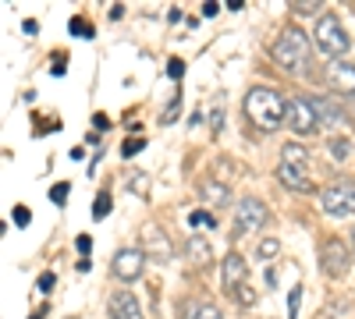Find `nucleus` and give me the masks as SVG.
<instances>
[{
    "label": "nucleus",
    "instance_id": "obj_1",
    "mask_svg": "<svg viewBox=\"0 0 355 319\" xmlns=\"http://www.w3.org/2000/svg\"><path fill=\"white\" fill-rule=\"evenodd\" d=\"M245 118L263 131H277L281 125H288V100H281L266 85H256L245 93Z\"/></svg>",
    "mask_w": 355,
    "mask_h": 319
},
{
    "label": "nucleus",
    "instance_id": "obj_2",
    "mask_svg": "<svg viewBox=\"0 0 355 319\" xmlns=\"http://www.w3.org/2000/svg\"><path fill=\"white\" fill-rule=\"evenodd\" d=\"M270 57H274V64L284 68V71H306L309 68V36L302 33L299 25L284 28L281 39L270 50Z\"/></svg>",
    "mask_w": 355,
    "mask_h": 319
},
{
    "label": "nucleus",
    "instance_id": "obj_3",
    "mask_svg": "<svg viewBox=\"0 0 355 319\" xmlns=\"http://www.w3.org/2000/svg\"><path fill=\"white\" fill-rule=\"evenodd\" d=\"M313 39H316L320 53H327V57H341V53L352 46V39H348V33H345V25H341L334 15H320V18H316Z\"/></svg>",
    "mask_w": 355,
    "mask_h": 319
},
{
    "label": "nucleus",
    "instance_id": "obj_4",
    "mask_svg": "<svg viewBox=\"0 0 355 319\" xmlns=\"http://www.w3.org/2000/svg\"><path fill=\"white\" fill-rule=\"evenodd\" d=\"M320 206L331 217H352L355 213V181H334L331 188H323Z\"/></svg>",
    "mask_w": 355,
    "mask_h": 319
},
{
    "label": "nucleus",
    "instance_id": "obj_5",
    "mask_svg": "<svg viewBox=\"0 0 355 319\" xmlns=\"http://www.w3.org/2000/svg\"><path fill=\"white\" fill-rule=\"evenodd\" d=\"M266 220H270V213H266V206L259 199H242L234 206V235H252Z\"/></svg>",
    "mask_w": 355,
    "mask_h": 319
},
{
    "label": "nucleus",
    "instance_id": "obj_6",
    "mask_svg": "<svg viewBox=\"0 0 355 319\" xmlns=\"http://www.w3.org/2000/svg\"><path fill=\"white\" fill-rule=\"evenodd\" d=\"M139 238H142L146 259H153V263H171V259H174V245H171V238L164 235L157 224H146V227L139 230Z\"/></svg>",
    "mask_w": 355,
    "mask_h": 319
},
{
    "label": "nucleus",
    "instance_id": "obj_7",
    "mask_svg": "<svg viewBox=\"0 0 355 319\" xmlns=\"http://www.w3.org/2000/svg\"><path fill=\"white\" fill-rule=\"evenodd\" d=\"M348 266H352V252H348V245H345V241L331 238L327 245L320 248V270L327 273V277H345V273H348Z\"/></svg>",
    "mask_w": 355,
    "mask_h": 319
},
{
    "label": "nucleus",
    "instance_id": "obj_8",
    "mask_svg": "<svg viewBox=\"0 0 355 319\" xmlns=\"http://www.w3.org/2000/svg\"><path fill=\"white\" fill-rule=\"evenodd\" d=\"M288 125H291V131L295 135H309V131H316V110H313V103L309 100H288Z\"/></svg>",
    "mask_w": 355,
    "mask_h": 319
},
{
    "label": "nucleus",
    "instance_id": "obj_9",
    "mask_svg": "<svg viewBox=\"0 0 355 319\" xmlns=\"http://www.w3.org/2000/svg\"><path fill=\"white\" fill-rule=\"evenodd\" d=\"M142 266H146V252L142 248H121L114 255V277H121V280H139Z\"/></svg>",
    "mask_w": 355,
    "mask_h": 319
},
{
    "label": "nucleus",
    "instance_id": "obj_10",
    "mask_svg": "<svg viewBox=\"0 0 355 319\" xmlns=\"http://www.w3.org/2000/svg\"><path fill=\"white\" fill-rule=\"evenodd\" d=\"M327 85L341 96H355V64L348 61H331L327 64Z\"/></svg>",
    "mask_w": 355,
    "mask_h": 319
},
{
    "label": "nucleus",
    "instance_id": "obj_11",
    "mask_svg": "<svg viewBox=\"0 0 355 319\" xmlns=\"http://www.w3.org/2000/svg\"><path fill=\"white\" fill-rule=\"evenodd\" d=\"M107 312H110V319H142L139 298H135L132 291H114V295H110Z\"/></svg>",
    "mask_w": 355,
    "mask_h": 319
},
{
    "label": "nucleus",
    "instance_id": "obj_12",
    "mask_svg": "<svg viewBox=\"0 0 355 319\" xmlns=\"http://www.w3.org/2000/svg\"><path fill=\"white\" fill-rule=\"evenodd\" d=\"M309 103H313V110H316V121H320V125L338 128V125L345 121V110H341V107H334L327 96H313Z\"/></svg>",
    "mask_w": 355,
    "mask_h": 319
},
{
    "label": "nucleus",
    "instance_id": "obj_13",
    "mask_svg": "<svg viewBox=\"0 0 355 319\" xmlns=\"http://www.w3.org/2000/svg\"><path fill=\"white\" fill-rule=\"evenodd\" d=\"M245 277H249L245 259L239 252H227L224 255V287H239V284H245Z\"/></svg>",
    "mask_w": 355,
    "mask_h": 319
},
{
    "label": "nucleus",
    "instance_id": "obj_14",
    "mask_svg": "<svg viewBox=\"0 0 355 319\" xmlns=\"http://www.w3.org/2000/svg\"><path fill=\"white\" fill-rule=\"evenodd\" d=\"M277 181H281L284 188H291V192H309V188H313V181L306 178V170H302V167H288V163L277 167Z\"/></svg>",
    "mask_w": 355,
    "mask_h": 319
},
{
    "label": "nucleus",
    "instance_id": "obj_15",
    "mask_svg": "<svg viewBox=\"0 0 355 319\" xmlns=\"http://www.w3.org/2000/svg\"><path fill=\"white\" fill-rule=\"evenodd\" d=\"M199 192H202V199L210 202V206H231V188L227 185H220V181H214V178H206L202 185H199Z\"/></svg>",
    "mask_w": 355,
    "mask_h": 319
},
{
    "label": "nucleus",
    "instance_id": "obj_16",
    "mask_svg": "<svg viewBox=\"0 0 355 319\" xmlns=\"http://www.w3.org/2000/svg\"><path fill=\"white\" fill-rule=\"evenodd\" d=\"M185 252H189V259H192L196 266H206V263H210V259H214V248L206 245V241H202L199 235H192V238L185 241Z\"/></svg>",
    "mask_w": 355,
    "mask_h": 319
},
{
    "label": "nucleus",
    "instance_id": "obj_17",
    "mask_svg": "<svg viewBox=\"0 0 355 319\" xmlns=\"http://www.w3.org/2000/svg\"><path fill=\"white\" fill-rule=\"evenodd\" d=\"M281 163H288V167H306V149L299 146V142H288V146L281 149Z\"/></svg>",
    "mask_w": 355,
    "mask_h": 319
},
{
    "label": "nucleus",
    "instance_id": "obj_18",
    "mask_svg": "<svg viewBox=\"0 0 355 319\" xmlns=\"http://www.w3.org/2000/svg\"><path fill=\"white\" fill-rule=\"evenodd\" d=\"M182 319H224L214 305H185V316Z\"/></svg>",
    "mask_w": 355,
    "mask_h": 319
},
{
    "label": "nucleus",
    "instance_id": "obj_19",
    "mask_svg": "<svg viewBox=\"0 0 355 319\" xmlns=\"http://www.w3.org/2000/svg\"><path fill=\"white\" fill-rule=\"evenodd\" d=\"M299 305H302V284H295L291 295H288V316L291 319H299Z\"/></svg>",
    "mask_w": 355,
    "mask_h": 319
},
{
    "label": "nucleus",
    "instance_id": "obj_20",
    "mask_svg": "<svg viewBox=\"0 0 355 319\" xmlns=\"http://www.w3.org/2000/svg\"><path fill=\"white\" fill-rule=\"evenodd\" d=\"M107 213H110V195H107V192H100V195L93 199V217H96V220H103Z\"/></svg>",
    "mask_w": 355,
    "mask_h": 319
},
{
    "label": "nucleus",
    "instance_id": "obj_21",
    "mask_svg": "<svg viewBox=\"0 0 355 319\" xmlns=\"http://www.w3.org/2000/svg\"><path fill=\"white\" fill-rule=\"evenodd\" d=\"M189 224H192V227H214V230H217V220H214V213H206V210H196V213L189 217Z\"/></svg>",
    "mask_w": 355,
    "mask_h": 319
},
{
    "label": "nucleus",
    "instance_id": "obj_22",
    "mask_svg": "<svg viewBox=\"0 0 355 319\" xmlns=\"http://www.w3.org/2000/svg\"><path fill=\"white\" fill-rule=\"evenodd\" d=\"M291 11H295V15H316V11H320V0H295Z\"/></svg>",
    "mask_w": 355,
    "mask_h": 319
},
{
    "label": "nucleus",
    "instance_id": "obj_23",
    "mask_svg": "<svg viewBox=\"0 0 355 319\" xmlns=\"http://www.w3.org/2000/svg\"><path fill=\"white\" fill-rule=\"evenodd\" d=\"M277 248H281V241H277V238H263V241H259V259H274V255H277Z\"/></svg>",
    "mask_w": 355,
    "mask_h": 319
},
{
    "label": "nucleus",
    "instance_id": "obj_24",
    "mask_svg": "<svg viewBox=\"0 0 355 319\" xmlns=\"http://www.w3.org/2000/svg\"><path fill=\"white\" fill-rule=\"evenodd\" d=\"M142 149H146V138H125V146H121L125 160H128V156H135V153H142Z\"/></svg>",
    "mask_w": 355,
    "mask_h": 319
},
{
    "label": "nucleus",
    "instance_id": "obj_25",
    "mask_svg": "<svg viewBox=\"0 0 355 319\" xmlns=\"http://www.w3.org/2000/svg\"><path fill=\"white\" fill-rule=\"evenodd\" d=\"M331 153H334L338 160H345V156L352 153V142H348V138H334V142H331Z\"/></svg>",
    "mask_w": 355,
    "mask_h": 319
},
{
    "label": "nucleus",
    "instance_id": "obj_26",
    "mask_svg": "<svg viewBox=\"0 0 355 319\" xmlns=\"http://www.w3.org/2000/svg\"><path fill=\"white\" fill-rule=\"evenodd\" d=\"M68 192H71V188H68L64 181H61V185H53V188H50V202H57V206H64V199H68Z\"/></svg>",
    "mask_w": 355,
    "mask_h": 319
},
{
    "label": "nucleus",
    "instance_id": "obj_27",
    "mask_svg": "<svg viewBox=\"0 0 355 319\" xmlns=\"http://www.w3.org/2000/svg\"><path fill=\"white\" fill-rule=\"evenodd\" d=\"M71 33H75V36H82V39L93 36V33H89V21H85V18H71Z\"/></svg>",
    "mask_w": 355,
    "mask_h": 319
},
{
    "label": "nucleus",
    "instance_id": "obj_28",
    "mask_svg": "<svg viewBox=\"0 0 355 319\" xmlns=\"http://www.w3.org/2000/svg\"><path fill=\"white\" fill-rule=\"evenodd\" d=\"M53 280H57L53 273H43V277H40V284H36V287H40V295H50V291H53Z\"/></svg>",
    "mask_w": 355,
    "mask_h": 319
},
{
    "label": "nucleus",
    "instance_id": "obj_29",
    "mask_svg": "<svg viewBox=\"0 0 355 319\" xmlns=\"http://www.w3.org/2000/svg\"><path fill=\"white\" fill-rule=\"evenodd\" d=\"M28 220H33V213H28L25 206H15V224L18 227H28Z\"/></svg>",
    "mask_w": 355,
    "mask_h": 319
},
{
    "label": "nucleus",
    "instance_id": "obj_30",
    "mask_svg": "<svg viewBox=\"0 0 355 319\" xmlns=\"http://www.w3.org/2000/svg\"><path fill=\"white\" fill-rule=\"evenodd\" d=\"M167 75H171V78H182V75H185V64H182V61H171V64H167Z\"/></svg>",
    "mask_w": 355,
    "mask_h": 319
},
{
    "label": "nucleus",
    "instance_id": "obj_31",
    "mask_svg": "<svg viewBox=\"0 0 355 319\" xmlns=\"http://www.w3.org/2000/svg\"><path fill=\"white\" fill-rule=\"evenodd\" d=\"M217 11H220V4H217V0H206V4H202V15H206V18H214Z\"/></svg>",
    "mask_w": 355,
    "mask_h": 319
},
{
    "label": "nucleus",
    "instance_id": "obj_32",
    "mask_svg": "<svg viewBox=\"0 0 355 319\" xmlns=\"http://www.w3.org/2000/svg\"><path fill=\"white\" fill-rule=\"evenodd\" d=\"M75 245H78V252H82V255H89V248H93V241H89V235H82V238H78Z\"/></svg>",
    "mask_w": 355,
    "mask_h": 319
},
{
    "label": "nucleus",
    "instance_id": "obj_33",
    "mask_svg": "<svg viewBox=\"0 0 355 319\" xmlns=\"http://www.w3.org/2000/svg\"><path fill=\"white\" fill-rule=\"evenodd\" d=\"M234 298H239L242 305H252V302H256V295H252V291H239V295H234Z\"/></svg>",
    "mask_w": 355,
    "mask_h": 319
},
{
    "label": "nucleus",
    "instance_id": "obj_34",
    "mask_svg": "<svg viewBox=\"0 0 355 319\" xmlns=\"http://www.w3.org/2000/svg\"><path fill=\"white\" fill-rule=\"evenodd\" d=\"M93 125H96V128H100V131H107V128H110V121H107V118H103V113H96V118H93Z\"/></svg>",
    "mask_w": 355,
    "mask_h": 319
},
{
    "label": "nucleus",
    "instance_id": "obj_35",
    "mask_svg": "<svg viewBox=\"0 0 355 319\" xmlns=\"http://www.w3.org/2000/svg\"><path fill=\"white\" fill-rule=\"evenodd\" d=\"M352 248H355V230H352Z\"/></svg>",
    "mask_w": 355,
    "mask_h": 319
}]
</instances>
